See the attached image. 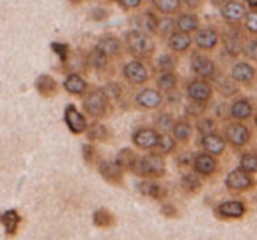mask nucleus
<instances>
[{
	"label": "nucleus",
	"instance_id": "nucleus-1",
	"mask_svg": "<svg viewBox=\"0 0 257 240\" xmlns=\"http://www.w3.org/2000/svg\"><path fill=\"white\" fill-rule=\"evenodd\" d=\"M165 158L158 152H151L146 156H137L132 172H135L137 176L144 177V179H158V177L165 176Z\"/></svg>",
	"mask_w": 257,
	"mask_h": 240
},
{
	"label": "nucleus",
	"instance_id": "nucleus-2",
	"mask_svg": "<svg viewBox=\"0 0 257 240\" xmlns=\"http://www.w3.org/2000/svg\"><path fill=\"white\" fill-rule=\"evenodd\" d=\"M126 48L137 58H149L154 53V42L144 30H132L126 34Z\"/></svg>",
	"mask_w": 257,
	"mask_h": 240
},
{
	"label": "nucleus",
	"instance_id": "nucleus-3",
	"mask_svg": "<svg viewBox=\"0 0 257 240\" xmlns=\"http://www.w3.org/2000/svg\"><path fill=\"white\" fill-rule=\"evenodd\" d=\"M224 140L229 142L233 147H243L250 140V130L241 121L229 123L226 126V132H224Z\"/></svg>",
	"mask_w": 257,
	"mask_h": 240
},
{
	"label": "nucleus",
	"instance_id": "nucleus-4",
	"mask_svg": "<svg viewBox=\"0 0 257 240\" xmlns=\"http://www.w3.org/2000/svg\"><path fill=\"white\" fill-rule=\"evenodd\" d=\"M108 107V97L103 93V90H95L88 93L84 98V111L93 118H102L107 112Z\"/></svg>",
	"mask_w": 257,
	"mask_h": 240
},
{
	"label": "nucleus",
	"instance_id": "nucleus-5",
	"mask_svg": "<svg viewBox=\"0 0 257 240\" xmlns=\"http://www.w3.org/2000/svg\"><path fill=\"white\" fill-rule=\"evenodd\" d=\"M213 90L206 83V79H193L187 83V98L191 102H200V104H208L212 100Z\"/></svg>",
	"mask_w": 257,
	"mask_h": 240
},
{
	"label": "nucleus",
	"instance_id": "nucleus-6",
	"mask_svg": "<svg viewBox=\"0 0 257 240\" xmlns=\"http://www.w3.org/2000/svg\"><path fill=\"white\" fill-rule=\"evenodd\" d=\"M191 70L194 72V74L198 75V77L201 79H210L215 75V63H213L212 60H210L208 56H205V54L201 53H193L191 54Z\"/></svg>",
	"mask_w": 257,
	"mask_h": 240
},
{
	"label": "nucleus",
	"instance_id": "nucleus-7",
	"mask_svg": "<svg viewBox=\"0 0 257 240\" xmlns=\"http://www.w3.org/2000/svg\"><path fill=\"white\" fill-rule=\"evenodd\" d=\"M226 186L231 191H247L254 186V179H252V174L241 170L240 167L234 170H231L226 177Z\"/></svg>",
	"mask_w": 257,
	"mask_h": 240
},
{
	"label": "nucleus",
	"instance_id": "nucleus-8",
	"mask_svg": "<svg viewBox=\"0 0 257 240\" xmlns=\"http://www.w3.org/2000/svg\"><path fill=\"white\" fill-rule=\"evenodd\" d=\"M122 75H124L130 83H133V85H144V83H147V79H149L147 67L139 60L128 61V63L122 67Z\"/></svg>",
	"mask_w": 257,
	"mask_h": 240
},
{
	"label": "nucleus",
	"instance_id": "nucleus-9",
	"mask_svg": "<svg viewBox=\"0 0 257 240\" xmlns=\"http://www.w3.org/2000/svg\"><path fill=\"white\" fill-rule=\"evenodd\" d=\"M98 172H100V176L110 184H122V179H124V169H121V167L115 163V159L114 162H110V159H102V162H98Z\"/></svg>",
	"mask_w": 257,
	"mask_h": 240
},
{
	"label": "nucleus",
	"instance_id": "nucleus-10",
	"mask_svg": "<svg viewBox=\"0 0 257 240\" xmlns=\"http://www.w3.org/2000/svg\"><path fill=\"white\" fill-rule=\"evenodd\" d=\"M65 123H67L68 130L72 133H75V135L84 133L88 130V121L82 116V112L77 111L75 105H67V109H65Z\"/></svg>",
	"mask_w": 257,
	"mask_h": 240
},
{
	"label": "nucleus",
	"instance_id": "nucleus-11",
	"mask_svg": "<svg viewBox=\"0 0 257 240\" xmlns=\"http://www.w3.org/2000/svg\"><path fill=\"white\" fill-rule=\"evenodd\" d=\"M193 169H194V172H198L203 177L212 176V174L217 170L215 156L210 154V152H205V151L198 152V154L193 156Z\"/></svg>",
	"mask_w": 257,
	"mask_h": 240
},
{
	"label": "nucleus",
	"instance_id": "nucleus-12",
	"mask_svg": "<svg viewBox=\"0 0 257 240\" xmlns=\"http://www.w3.org/2000/svg\"><path fill=\"white\" fill-rule=\"evenodd\" d=\"M220 14H222V18L227 23H238L247 14V7L241 2H238V0H227L226 4L220 6Z\"/></svg>",
	"mask_w": 257,
	"mask_h": 240
},
{
	"label": "nucleus",
	"instance_id": "nucleus-13",
	"mask_svg": "<svg viewBox=\"0 0 257 240\" xmlns=\"http://www.w3.org/2000/svg\"><path fill=\"white\" fill-rule=\"evenodd\" d=\"M193 42L200 49L212 51L217 44H219V34H217L215 28H210V27L198 28V30H196V37H194Z\"/></svg>",
	"mask_w": 257,
	"mask_h": 240
},
{
	"label": "nucleus",
	"instance_id": "nucleus-14",
	"mask_svg": "<svg viewBox=\"0 0 257 240\" xmlns=\"http://www.w3.org/2000/svg\"><path fill=\"white\" fill-rule=\"evenodd\" d=\"M231 79L241 85H250L255 79V68L248 61H238L231 68Z\"/></svg>",
	"mask_w": 257,
	"mask_h": 240
},
{
	"label": "nucleus",
	"instance_id": "nucleus-15",
	"mask_svg": "<svg viewBox=\"0 0 257 240\" xmlns=\"http://www.w3.org/2000/svg\"><path fill=\"white\" fill-rule=\"evenodd\" d=\"M158 130L154 128H139L135 133H133V144L139 149H144V151H153L156 140H158Z\"/></svg>",
	"mask_w": 257,
	"mask_h": 240
},
{
	"label": "nucleus",
	"instance_id": "nucleus-16",
	"mask_svg": "<svg viewBox=\"0 0 257 240\" xmlns=\"http://www.w3.org/2000/svg\"><path fill=\"white\" fill-rule=\"evenodd\" d=\"M200 144L205 152H210V154H213V156H220L226 151V140H224V137H220L219 133H215V132L201 135Z\"/></svg>",
	"mask_w": 257,
	"mask_h": 240
},
{
	"label": "nucleus",
	"instance_id": "nucleus-17",
	"mask_svg": "<svg viewBox=\"0 0 257 240\" xmlns=\"http://www.w3.org/2000/svg\"><path fill=\"white\" fill-rule=\"evenodd\" d=\"M166 44L168 48L173 51V53H184L191 48L193 44V39H191V34L187 32H180V30H173L172 34L166 37Z\"/></svg>",
	"mask_w": 257,
	"mask_h": 240
},
{
	"label": "nucleus",
	"instance_id": "nucleus-18",
	"mask_svg": "<svg viewBox=\"0 0 257 240\" xmlns=\"http://www.w3.org/2000/svg\"><path fill=\"white\" fill-rule=\"evenodd\" d=\"M245 212H247V209L240 200H227V202L217 205V214L226 217V219H240Z\"/></svg>",
	"mask_w": 257,
	"mask_h": 240
},
{
	"label": "nucleus",
	"instance_id": "nucleus-19",
	"mask_svg": "<svg viewBox=\"0 0 257 240\" xmlns=\"http://www.w3.org/2000/svg\"><path fill=\"white\" fill-rule=\"evenodd\" d=\"M135 102L139 107H144V109H156L161 105L163 102V95L158 92V90H153V88H146L142 92L137 93L135 97Z\"/></svg>",
	"mask_w": 257,
	"mask_h": 240
},
{
	"label": "nucleus",
	"instance_id": "nucleus-20",
	"mask_svg": "<svg viewBox=\"0 0 257 240\" xmlns=\"http://www.w3.org/2000/svg\"><path fill=\"white\" fill-rule=\"evenodd\" d=\"M139 191L144 196H149L153 200H165L166 198V190L159 183H156L154 179H144L142 183H139Z\"/></svg>",
	"mask_w": 257,
	"mask_h": 240
},
{
	"label": "nucleus",
	"instance_id": "nucleus-21",
	"mask_svg": "<svg viewBox=\"0 0 257 240\" xmlns=\"http://www.w3.org/2000/svg\"><path fill=\"white\" fill-rule=\"evenodd\" d=\"M252 112H254V107L248 100L245 98H238L231 104L229 107V114L231 118H234L236 121H245V119L252 118Z\"/></svg>",
	"mask_w": 257,
	"mask_h": 240
},
{
	"label": "nucleus",
	"instance_id": "nucleus-22",
	"mask_svg": "<svg viewBox=\"0 0 257 240\" xmlns=\"http://www.w3.org/2000/svg\"><path fill=\"white\" fill-rule=\"evenodd\" d=\"M96 49L102 51L107 58L110 56H117L121 53L122 46H121V41L114 35H107V37H102L98 42H96Z\"/></svg>",
	"mask_w": 257,
	"mask_h": 240
},
{
	"label": "nucleus",
	"instance_id": "nucleus-23",
	"mask_svg": "<svg viewBox=\"0 0 257 240\" xmlns=\"http://www.w3.org/2000/svg\"><path fill=\"white\" fill-rule=\"evenodd\" d=\"M35 88H37V92L44 98H53L58 93V83L54 81L51 75L44 74V75H39L37 77Z\"/></svg>",
	"mask_w": 257,
	"mask_h": 240
},
{
	"label": "nucleus",
	"instance_id": "nucleus-24",
	"mask_svg": "<svg viewBox=\"0 0 257 240\" xmlns=\"http://www.w3.org/2000/svg\"><path fill=\"white\" fill-rule=\"evenodd\" d=\"M198 28H200V20L193 13H184L175 20V30L191 34V32H196Z\"/></svg>",
	"mask_w": 257,
	"mask_h": 240
},
{
	"label": "nucleus",
	"instance_id": "nucleus-25",
	"mask_svg": "<svg viewBox=\"0 0 257 240\" xmlns=\"http://www.w3.org/2000/svg\"><path fill=\"white\" fill-rule=\"evenodd\" d=\"M191 135H193V126H191L189 121L186 119H180V121H175L172 126V137L177 140V142H189Z\"/></svg>",
	"mask_w": 257,
	"mask_h": 240
},
{
	"label": "nucleus",
	"instance_id": "nucleus-26",
	"mask_svg": "<svg viewBox=\"0 0 257 240\" xmlns=\"http://www.w3.org/2000/svg\"><path fill=\"white\" fill-rule=\"evenodd\" d=\"M21 217L18 214V210L14 209H9L0 216V223H2L4 230H6L7 235H14L18 231V224H20Z\"/></svg>",
	"mask_w": 257,
	"mask_h": 240
},
{
	"label": "nucleus",
	"instance_id": "nucleus-27",
	"mask_svg": "<svg viewBox=\"0 0 257 240\" xmlns=\"http://www.w3.org/2000/svg\"><path fill=\"white\" fill-rule=\"evenodd\" d=\"M63 86L70 95H82V93L86 92V88H88V83H86L81 75L70 74L67 79H65Z\"/></svg>",
	"mask_w": 257,
	"mask_h": 240
},
{
	"label": "nucleus",
	"instance_id": "nucleus-28",
	"mask_svg": "<svg viewBox=\"0 0 257 240\" xmlns=\"http://www.w3.org/2000/svg\"><path fill=\"white\" fill-rule=\"evenodd\" d=\"M175 145H177V140L165 132V133H159L158 135V140H156L153 151L161 156H165V154H168V152H172L173 149H175Z\"/></svg>",
	"mask_w": 257,
	"mask_h": 240
},
{
	"label": "nucleus",
	"instance_id": "nucleus-29",
	"mask_svg": "<svg viewBox=\"0 0 257 240\" xmlns=\"http://www.w3.org/2000/svg\"><path fill=\"white\" fill-rule=\"evenodd\" d=\"M180 186L186 193H196L201 188V177L198 172H187L180 179Z\"/></svg>",
	"mask_w": 257,
	"mask_h": 240
},
{
	"label": "nucleus",
	"instance_id": "nucleus-30",
	"mask_svg": "<svg viewBox=\"0 0 257 240\" xmlns=\"http://www.w3.org/2000/svg\"><path fill=\"white\" fill-rule=\"evenodd\" d=\"M135 162H137V154H135V151L130 147L121 149V151L117 152V156H115V163L124 170H132Z\"/></svg>",
	"mask_w": 257,
	"mask_h": 240
},
{
	"label": "nucleus",
	"instance_id": "nucleus-31",
	"mask_svg": "<svg viewBox=\"0 0 257 240\" xmlns=\"http://www.w3.org/2000/svg\"><path fill=\"white\" fill-rule=\"evenodd\" d=\"M177 83H179V79H177V75L173 74V72H161V75L158 77L156 85H158V88L161 90V92L168 93V92H172V90H177Z\"/></svg>",
	"mask_w": 257,
	"mask_h": 240
},
{
	"label": "nucleus",
	"instance_id": "nucleus-32",
	"mask_svg": "<svg viewBox=\"0 0 257 240\" xmlns=\"http://www.w3.org/2000/svg\"><path fill=\"white\" fill-rule=\"evenodd\" d=\"M93 223L100 228H107L115 223V217L112 216L108 209H98V210H95V214H93Z\"/></svg>",
	"mask_w": 257,
	"mask_h": 240
},
{
	"label": "nucleus",
	"instance_id": "nucleus-33",
	"mask_svg": "<svg viewBox=\"0 0 257 240\" xmlns=\"http://www.w3.org/2000/svg\"><path fill=\"white\" fill-rule=\"evenodd\" d=\"M153 6L163 14H173L180 9L182 0H153Z\"/></svg>",
	"mask_w": 257,
	"mask_h": 240
},
{
	"label": "nucleus",
	"instance_id": "nucleus-34",
	"mask_svg": "<svg viewBox=\"0 0 257 240\" xmlns=\"http://www.w3.org/2000/svg\"><path fill=\"white\" fill-rule=\"evenodd\" d=\"M240 169L248 174L257 172V152H243L240 156Z\"/></svg>",
	"mask_w": 257,
	"mask_h": 240
},
{
	"label": "nucleus",
	"instance_id": "nucleus-35",
	"mask_svg": "<svg viewBox=\"0 0 257 240\" xmlns=\"http://www.w3.org/2000/svg\"><path fill=\"white\" fill-rule=\"evenodd\" d=\"M88 139L98 140V142H107V139H108L107 126L100 125V123H96V125H93V126H88Z\"/></svg>",
	"mask_w": 257,
	"mask_h": 240
},
{
	"label": "nucleus",
	"instance_id": "nucleus-36",
	"mask_svg": "<svg viewBox=\"0 0 257 240\" xmlns=\"http://www.w3.org/2000/svg\"><path fill=\"white\" fill-rule=\"evenodd\" d=\"M107 60H108V58L105 56L102 51H98L96 48L88 54V63L91 65L93 68H96V70H102V68H105V65H107Z\"/></svg>",
	"mask_w": 257,
	"mask_h": 240
},
{
	"label": "nucleus",
	"instance_id": "nucleus-37",
	"mask_svg": "<svg viewBox=\"0 0 257 240\" xmlns=\"http://www.w3.org/2000/svg\"><path fill=\"white\" fill-rule=\"evenodd\" d=\"M158 18L154 16L153 13H144L142 20H140V28L144 32H151V34H156L158 32Z\"/></svg>",
	"mask_w": 257,
	"mask_h": 240
},
{
	"label": "nucleus",
	"instance_id": "nucleus-38",
	"mask_svg": "<svg viewBox=\"0 0 257 240\" xmlns=\"http://www.w3.org/2000/svg\"><path fill=\"white\" fill-rule=\"evenodd\" d=\"M173 123H175V121H173V118L168 114V112H161V114H159L158 118L154 119L156 128L161 130V133H165V132H168V130H172Z\"/></svg>",
	"mask_w": 257,
	"mask_h": 240
},
{
	"label": "nucleus",
	"instance_id": "nucleus-39",
	"mask_svg": "<svg viewBox=\"0 0 257 240\" xmlns=\"http://www.w3.org/2000/svg\"><path fill=\"white\" fill-rule=\"evenodd\" d=\"M158 67L161 72H173V68L177 67V58L173 54H161L158 60Z\"/></svg>",
	"mask_w": 257,
	"mask_h": 240
},
{
	"label": "nucleus",
	"instance_id": "nucleus-40",
	"mask_svg": "<svg viewBox=\"0 0 257 240\" xmlns=\"http://www.w3.org/2000/svg\"><path fill=\"white\" fill-rule=\"evenodd\" d=\"M215 128H217V125H215V121H213L212 118H200L198 119V123H196V130L201 133V135H206V133H212V132H215Z\"/></svg>",
	"mask_w": 257,
	"mask_h": 240
},
{
	"label": "nucleus",
	"instance_id": "nucleus-41",
	"mask_svg": "<svg viewBox=\"0 0 257 240\" xmlns=\"http://www.w3.org/2000/svg\"><path fill=\"white\" fill-rule=\"evenodd\" d=\"M173 30H175V21L173 20L165 18V20L158 21V34L161 35V37H168Z\"/></svg>",
	"mask_w": 257,
	"mask_h": 240
},
{
	"label": "nucleus",
	"instance_id": "nucleus-42",
	"mask_svg": "<svg viewBox=\"0 0 257 240\" xmlns=\"http://www.w3.org/2000/svg\"><path fill=\"white\" fill-rule=\"evenodd\" d=\"M243 20L247 32H250L252 35H257V11H247Z\"/></svg>",
	"mask_w": 257,
	"mask_h": 240
},
{
	"label": "nucleus",
	"instance_id": "nucleus-43",
	"mask_svg": "<svg viewBox=\"0 0 257 240\" xmlns=\"http://www.w3.org/2000/svg\"><path fill=\"white\" fill-rule=\"evenodd\" d=\"M245 54H247L248 58H252V60H257V35L255 37H252L250 41H247L243 44V48H241Z\"/></svg>",
	"mask_w": 257,
	"mask_h": 240
},
{
	"label": "nucleus",
	"instance_id": "nucleus-44",
	"mask_svg": "<svg viewBox=\"0 0 257 240\" xmlns=\"http://www.w3.org/2000/svg\"><path fill=\"white\" fill-rule=\"evenodd\" d=\"M51 49L58 54V56H60V60H61V61H67L68 51H70V48H68V44H65V42H53V44H51Z\"/></svg>",
	"mask_w": 257,
	"mask_h": 240
},
{
	"label": "nucleus",
	"instance_id": "nucleus-45",
	"mask_svg": "<svg viewBox=\"0 0 257 240\" xmlns=\"http://www.w3.org/2000/svg\"><path fill=\"white\" fill-rule=\"evenodd\" d=\"M103 93L108 98H119L121 97V88H119L117 83H108V85L103 88Z\"/></svg>",
	"mask_w": 257,
	"mask_h": 240
},
{
	"label": "nucleus",
	"instance_id": "nucleus-46",
	"mask_svg": "<svg viewBox=\"0 0 257 240\" xmlns=\"http://www.w3.org/2000/svg\"><path fill=\"white\" fill-rule=\"evenodd\" d=\"M82 156H84L86 162L91 163L93 159L96 158V149L93 147L91 144H84V145H82Z\"/></svg>",
	"mask_w": 257,
	"mask_h": 240
},
{
	"label": "nucleus",
	"instance_id": "nucleus-47",
	"mask_svg": "<svg viewBox=\"0 0 257 240\" xmlns=\"http://www.w3.org/2000/svg\"><path fill=\"white\" fill-rule=\"evenodd\" d=\"M205 109H206V104H200V102H191L189 107H187V114L198 116V114H201Z\"/></svg>",
	"mask_w": 257,
	"mask_h": 240
},
{
	"label": "nucleus",
	"instance_id": "nucleus-48",
	"mask_svg": "<svg viewBox=\"0 0 257 240\" xmlns=\"http://www.w3.org/2000/svg\"><path fill=\"white\" fill-rule=\"evenodd\" d=\"M161 214L166 217H177V209L175 205H172V203H165V205L161 207Z\"/></svg>",
	"mask_w": 257,
	"mask_h": 240
},
{
	"label": "nucleus",
	"instance_id": "nucleus-49",
	"mask_svg": "<svg viewBox=\"0 0 257 240\" xmlns=\"http://www.w3.org/2000/svg\"><path fill=\"white\" fill-rule=\"evenodd\" d=\"M117 2L121 4L124 9H137V7H140L142 0H117Z\"/></svg>",
	"mask_w": 257,
	"mask_h": 240
},
{
	"label": "nucleus",
	"instance_id": "nucleus-50",
	"mask_svg": "<svg viewBox=\"0 0 257 240\" xmlns=\"http://www.w3.org/2000/svg\"><path fill=\"white\" fill-rule=\"evenodd\" d=\"M179 163L180 165H191V163H193V152H184V154H180Z\"/></svg>",
	"mask_w": 257,
	"mask_h": 240
},
{
	"label": "nucleus",
	"instance_id": "nucleus-51",
	"mask_svg": "<svg viewBox=\"0 0 257 240\" xmlns=\"http://www.w3.org/2000/svg\"><path fill=\"white\" fill-rule=\"evenodd\" d=\"M93 14H95V20H105V18H107V11L105 9H95L93 11Z\"/></svg>",
	"mask_w": 257,
	"mask_h": 240
},
{
	"label": "nucleus",
	"instance_id": "nucleus-52",
	"mask_svg": "<svg viewBox=\"0 0 257 240\" xmlns=\"http://www.w3.org/2000/svg\"><path fill=\"white\" fill-rule=\"evenodd\" d=\"M210 2H212L215 7H220V6H222V4H226L227 0H210Z\"/></svg>",
	"mask_w": 257,
	"mask_h": 240
},
{
	"label": "nucleus",
	"instance_id": "nucleus-53",
	"mask_svg": "<svg viewBox=\"0 0 257 240\" xmlns=\"http://www.w3.org/2000/svg\"><path fill=\"white\" fill-rule=\"evenodd\" d=\"M72 4H81V2H84V0H70Z\"/></svg>",
	"mask_w": 257,
	"mask_h": 240
},
{
	"label": "nucleus",
	"instance_id": "nucleus-54",
	"mask_svg": "<svg viewBox=\"0 0 257 240\" xmlns=\"http://www.w3.org/2000/svg\"><path fill=\"white\" fill-rule=\"evenodd\" d=\"M254 123H255V126H257V114H255V118H254Z\"/></svg>",
	"mask_w": 257,
	"mask_h": 240
}]
</instances>
